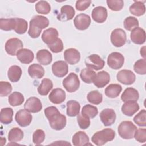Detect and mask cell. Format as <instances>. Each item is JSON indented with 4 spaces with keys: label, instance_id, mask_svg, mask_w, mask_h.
<instances>
[{
    "label": "cell",
    "instance_id": "6da1fadb",
    "mask_svg": "<svg viewBox=\"0 0 146 146\" xmlns=\"http://www.w3.org/2000/svg\"><path fill=\"white\" fill-rule=\"evenodd\" d=\"M44 114L49 121L50 127L56 131L63 129L66 125L67 120L64 115L61 114L58 108L54 106L45 108Z\"/></svg>",
    "mask_w": 146,
    "mask_h": 146
},
{
    "label": "cell",
    "instance_id": "7a4b0ae2",
    "mask_svg": "<svg viewBox=\"0 0 146 146\" xmlns=\"http://www.w3.org/2000/svg\"><path fill=\"white\" fill-rule=\"evenodd\" d=\"M49 20L42 15H35L30 21V26L28 30L29 36L32 38H38L42 29L48 27Z\"/></svg>",
    "mask_w": 146,
    "mask_h": 146
},
{
    "label": "cell",
    "instance_id": "3957f363",
    "mask_svg": "<svg viewBox=\"0 0 146 146\" xmlns=\"http://www.w3.org/2000/svg\"><path fill=\"white\" fill-rule=\"evenodd\" d=\"M115 132L111 128H105L95 132L91 137V141L98 146L105 144L113 140L115 137Z\"/></svg>",
    "mask_w": 146,
    "mask_h": 146
},
{
    "label": "cell",
    "instance_id": "277c9868",
    "mask_svg": "<svg viewBox=\"0 0 146 146\" xmlns=\"http://www.w3.org/2000/svg\"><path fill=\"white\" fill-rule=\"evenodd\" d=\"M137 129L136 126L131 121H123L118 127V133L124 139H131L134 137Z\"/></svg>",
    "mask_w": 146,
    "mask_h": 146
},
{
    "label": "cell",
    "instance_id": "5b68a950",
    "mask_svg": "<svg viewBox=\"0 0 146 146\" xmlns=\"http://www.w3.org/2000/svg\"><path fill=\"white\" fill-rule=\"evenodd\" d=\"M62 84L66 91L71 93L78 90L80 86V81L76 74L71 72L63 79Z\"/></svg>",
    "mask_w": 146,
    "mask_h": 146
},
{
    "label": "cell",
    "instance_id": "8992f818",
    "mask_svg": "<svg viewBox=\"0 0 146 146\" xmlns=\"http://www.w3.org/2000/svg\"><path fill=\"white\" fill-rule=\"evenodd\" d=\"M110 39L114 46L116 47H122L125 44L127 40L126 33L121 29H116L112 31Z\"/></svg>",
    "mask_w": 146,
    "mask_h": 146
},
{
    "label": "cell",
    "instance_id": "52a82bcc",
    "mask_svg": "<svg viewBox=\"0 0 146 146\" xmlns=\"http://www.w3.org/2000/svg\"><path fill=\"white\" fill-rule=\"evenodd\" d=\"M124 63V58L120 52H113L108 56L107 64L112 69L118 70L121 68Z\"/></svg>",
    "mask_w": 146,
    "mask_h": 146
},
{
    "label": "cell",
    "instance_id": "ba28073f",
    "mask_svg": "<svg viewBox=\"0 0 146 146\" xmlns=\"http://www.w3.org/2000/svg\"><path fill=\"white\" fill-rule=\"evenodd\" d=\"M23 47V44L21 40L16 38L7 40L5 46L6 52L11 56L16 55L17 52L22 48Z\"/></svg>",
    "mask_w": 146,
    "mask_h": 146
},
{
    "label": "cell",
    "instance_id": "9c48e42d",
    "mask_svg": "<svg viewBox=\"0 0 146 146\" xmlns=\"http://www.w3.org/2000/svg\"><path fill=\"white\" fill-rule=\"evenodd\" d=\"M104 61L97 54H92L85 60V64L87 68L94 69L96 71L102 69L104 66Z\"/></svg>",
    "mask_w": 146,
    "mask_h": 146
},
{
    "label": "cell",
    "instance_id": "30bf717a",
    "mask_svg": "<svg viewBox=\"0 0 146 146\" xmlns=\"http://www.w3.org/2000/svg\"><path fill=\"white\" fill-rule=\"evenodd\" d=\"M117 80L125 85H131L136 80V75L131 70H122L119 71L116 75Z\"/></svg>",
    "mask_w": 146,
    "mask_h": 146
},
{
    "label": "cell",
    "instance_id": "8fae6325",
    "mask_svg": "<svg viewBox=\"0 0 146 146\" xmlns=\"http://www.w3.org/2000/svg\"><path fill=\"white\" fill-rule=\"evenodd\" d=\"M101 121L106 127L112 125L116 120V113L111 108H106L101 111L99 115Z\"/></svg>",
    "mask_w": 146,
    "mask_h": 146
},
{
    "label": "cell",
    "instance_id": "7c38bea8",
    "mask_svg": "<svg viewBox=\"0 0 146 146\" xmlns=\"http://www.w3.org/2000/svg\"><path fill=\"white\" fill-rule=\"evenodd\" d=\"M32 115L29 111L25 110H20L15 116V119L17 123L22 127H25L29 125L32 121Z\"/></svg>",
    "mask_w": 146,
    "mask_h": 146
},
{
    "label": "cell",
    "instance_id": "4fadbf2b",
    "mask_svg": "<svg viewBox=\"0 0 146 146\" xmlns=\"http://www.w3.org/2000/svg\"><path fill=\"white\" fill-rule=\"evenodd\" d=\"M25 109L31 113L39 112L42 109V105L40 99L36 97L32 96L26 101L24 104Z\"/></svg>",
    "mask_w": 146,
    "mask_h": 146
},
{
    "label": "cell",
    "instance_id": "5bb4252c",
    "mask_svg": "<svg viewBox=\"0 0 146 146\" xmlns=\"http://www.w3.org/2000/svg\"><path fill=\"white\" fill-rule=\"evenodd\" d=\"M74 23L76 29L79 30H86L90 25V17L86 14L81 13L75 17L74 19Z\"/></svg>",
    "mask_w": 146,
    "mask_h": 146
},
{
    "label": "cell",
    "instance_id": "9a60e30c",
    "mask_svg": "<svg viewBox=\"0 0 146 146\" xmlns=\"http://www.w3.org/2000/svg\"><path fill=\"white\" fill-rule=\"evenodd\" d=\"M52 71L55 76L59 78L63 77L68 73V64L66 62L63 60L56 61L52 65Z\"/></svg>",
    "mask_w": 146,
    "mask_h": 146
},
{
    "label": "cell",
    "instance_id": "2e32d148",
    "mask_svg": "<svg viewBox=\"0 0 146 146\" xmlns=\"http://www.w3.org/2000/svg\"><path fill=\"white\" fill-rule=\"evenodd\" d=\"M59 33L55 28H48L43 32L42 39L47 45L53 44L58 39Z\"/></svg>",
    "mask_w": 146,
    "mask_h": 146
},
{
    "label": "cell",
    "instance_id": "e0dca14e",
    "mask_svg": "<svg viewBox=\"0 0 146 146\" xmlns=\"http://www.w3.org/2000/svg\"><path fill=\"white\" fill-rule=\"evenodd\" d=\"M64 58L70 64H75L80 59V52L75 48H70L67 49L64 52Z\"/></svg>",
    "mask_w": 146,
    "mask_h": 146
},
{
    "label": "cell",
    "instance_id": "ac0fdd59",
    "mask_svg": "<svg viewBox=\"0 0 146 146\" xmlns=\"http://www.w3.org/2000/svg\"><path fill=\"white\" fill-rule=\"evenodd\" d=\"M130 37L133 43L137 44H143L145 41V30L141 27H137L131 31Z\"/></svg>",
    "mask_w": 146,
    "mask_h": 146
},
{
    "label": "cell",
    "instance_id": "d6986e66",
    "mask_svg": "<svg viewBox=\"0 0 146 146\" xmlns=\"http://www.w3.org/2000/svg\"><path fill=\"white\" fill-rule=\"evenodd\" d=\"M91 16L96 22L103 23L107 18V10L103 6H97L92 10Z\"/></svg>",
    "mask_w": 146,
    "mask_h": 146
},
{
    "label": "cell",
    "instance_id": "ffe728a7",
    "mask_svg": "<svg viewBox=\"0 0 146 146\" xmlns=\"http://www.w3.org/2000/svg\"><path fill=\"white\" fill-rule=\"evenodd\" d=\"M110 74L105 71H101L96 74L93 83L98 88H102L106 86L110 82Z\"/></svg>",
    "mask_w": 146,
    "mask_h": 146
},
{
    "label": "cell",
    "instance_id": "44dd1931",
    "mask_svg": "<svg viewBox=\"0 0 146 146\" xmlns=\"http://www.w3.org/2000/svg\"><path fill=\"white\" fill-rule=\"evenodd\" d=\"M75 11L73 7L70 5H64L60 9V13L58 15L57 18L60 21H67L73 18Z\"/></svg>",
    "mask_w": 146,
    "mask_h": 146
},
{
    "label": "cell",
    "instance_id": "7402d4cb",
    "mask_svg": "<svg viewBox=\"0 0 146 146\" xmlns=\"http://www.w3.org/2000/svg\"><path fill=\"white\" fill-rule=\"evenodd\" d=\"M48 99L54 104H60L66 99V92L60 88H55L50 92Z\"/></svg>",
    "mask_w": 146,
    "mask_h": 146
},
{
    "label": "cell",
    "instance_id": "603a6c76",
    "mask_svg": "<svg viewBox=\"0 0 146 146\" xmlns=\"http://www.w3.org/2000/svg\"><path fill=\"white\" fill-rule=\"evenodd\" d=\"M16 55L18 60L23 64L30 63L34 58V53L27 48H21L17 52Z\"/></svg>",
    "mask_w": 146,
    "mask_h": 146
},
{
    "label": "cell",
    "instance_id": "cb8c5ba5",
    "mask_svg": "<svg viewBox=\"0 0 146 146\" xmlns=\"http://www.w3.org/2000/svg\"><path fill=\"white\" fill-rule=\"evenodd\" d=\"M139 104L134 101H127L123 104L121 112L128 116H132L139 110Z\"/></svg>",
    "mask_w": 146,
    "mask_h": 146
},
{
    "label": "cell",
    "instance_id": "d4e9b609",
    "mask_svg": "<svg viewBox=\"0 0 146 146\" xmlns=\"http://www.w3.org/2000/svg\"><path fill=\"white\" fill-rule=\"evenodd\" d=\"M72 142L75 146L86 145L88 144L89 137L84 132L78 131L72 136Z\"/></svg>",
    "mask_w": 146,
    "mask_h": 146
},
{
    "label": "cell",
    "instance_id": "484cf974",
    "mask_svg": "<svg viewBox=\"0 0 146 146\" xmlns=\"http://www.w3.org/2000/svg\"><path fill=\"white\" fill-rule=\"evenodd\" d=\"M36 59L42 65H48L52 60V56L50 51L46 49L39 50L36 53Z\"/></svg>",
    "mask_w": 146,
    "mask_h": 146
},
{
    "label": "cell",
    "instance_id": "4316f807",
    "mask_svg": "<svg viewBox=\"0 0 146 146\" xmlns=\"http://www.w3.org/2000/svg\"><path fill=\"white\" fill-rule=\"evenodd\" d=\"M139 98V94L137 90L132 87L127 88L121 96V99L123 102L134 101L136 102Z\"/></svg>",
    "mask_w": 146,
    "mask_h": 146
},
{
    "label": "cell",
    "instance_id": "83f0119b",
    "mask_svg": "<svg viewBox=\"0 0 146 146\" xmlns=\"http://www.w3.org/2000/svg\"><path fill=\"white\" fill-rule=\"evenodd\" d=\"M28 73L32 78L40 79L44 75V70L41 65L34 63L29 67Z\"/></svg>",
    "mask_w": 146,
    "mask_h": 146
},
{
    "label": "cell",
    "instance_id": "f1b7e54d",
    "mask_svg": "<svg viewBox=\"0 0 146 146\" xmlns=\"http://www.w3.org/2000/svg\"><path fill=\"white\" fill-rule=\"evenodd\" d=\"M122 87L119 84H111L108 86L104 90L105 95L111 98L117 97L121 93Z\"/></svg>",
    "mask_w": 146,
    "mask_h": 146
},
{
    "label": "cell",
    "instance_id": "f546056e",
    "mask_svg": "<svg viewBox=\"0 0 146 146\" xmlns=\"http://www.w3.org/2000/svg\"><path fill=\"white\" fill-rule=\"evenodd\" d=\"M22 73V71L19 66L13 65L9 68L7 71V76L11 82H17L19 80Z\"/></svg>",
    "mask_w": 146,
    "mask_h": 146
},
{
    "label": "cell",
    "instance_id": "4dcf8cb0",
    "mask_svg": "<svg viewBox=\"0 0 146 146\" xmlns=\"http://www.w3.org/2000/svg\"><path fill=\"white\" fill-rule=\"evenodd\" d=\"M80 110L79 102L76 100H71L67 102V115L70 117L78 116Z\"/></svg>",
    "mask_w": 146,
    "mask_h": 146
},
{
    "label": "cell",
    "instance_id": "1f68e13d",
    "mask_svg": "<svg viewBox=\"0 0 146 146\" xmlns=\"http://www.w3.org/2000/svg\"><path fill=\"white\" fill-rule=\"evenodd\" d=\"M129 11L135 16H141L144 14L145 12V6L143 2L135 1L129 7Z\"/></svg>",
    "mask_w": 146,
    "mask_h": 146
},
{
    "label": "cell",
    "instance_id": "d6a6232c",
    "mask_svg": "<svg viewBox=\"0 0 146 146\" xmlns=\"http://www.w3.org/2000/svg\"><path fill=\"white\" fill-rule=\"evenodd\" d=\"M13 110L11 108L6 107L1 110L0 121L4 124H9L13 121Z\"/></svg>",
    "mask_w": 146,
    "mask_h": 146
},
{
    "label": "cell",
    "instance_id": "836d02e7",
    "mask_svg": "<svg viewBox=\"0 0 146 146\" xmlns=\"http://www.w3.org/2000/svg\"><path fill=\"white\" fill-rule=\"evenodd\" d=\"M53 87L52 81L48 78H44L38 87V92L40 95H47Z\"/></svg>",
    "mask_w": 146,
    "mask_h": 146
},
{
    "label": "cell",
    "instance_id": "e575fe53",
    "mask_svg": "<svg viewBox=\"0 0 146 146\" xmlns=\"http://www.w3.org/2000/svg\"><path fill=\"white\" fill-rule=\"evenodd\" d=\"M96 76L95 72L91 68H86L83 69L80 74V76L82 80L86 83H93L94 78Z\"/></svg>",
    "mask_w": 146,
    "mask_h": 146
},
{
    "label": "cell",
    "instance_id": "d590c367",
    "mask_svg": "<svg viewBox=\"0 0 146 146\" xmlns=\"http://www.w3.org/2000/svg\"><path fill=\"white\" fill-rule=\"evenodd\" d=\"M24 133L23 131L18 127H15L10 129L8 134V140L10 142L15 143L20 141L23 138Z\"/></svg>",
    "mask_w": 146,
    "mask_h": 146
},
{
    "label": "cell",
    "instance_id": "8d00e7d4",
    "mask_svg": "<svg viewBox=\"0 0 146 146\" xmlns=\"http://www.w3.org/2000/svg\"><path fill=\"white\" fill-rule=\"evenodd\" d=\"M8 101L11 106H18L24 102V96L21 92H14L9 96Z\"/></svg>",
    "mask_w": 146,
    "mask_h": 146
},
{
    "label": "cell",
    "instance_id": "74e56055",
    "mask_svg": "<svg viewBox=\"0 0 146 146\" xmlns=\"http://www.w3.org/2000/svg\"><path fill=\"white\" fill-rule=\"evenodd\" d=\"M15 24V18L0 19V29L2 30L10 31L12 30H14Z\"/></svg>",
    "mask_w": 146,
    "mask_h": 146
},
{
    "label": "cell",
    "instance_id": "f35d334b",
    "mask_svg": "<svg viewBox=\"0 0 146 146\" xmlns=\"http://www.w3.org/2000/svg\"><path fill=\"white\" fill-rule=\"evenodd\" d=\"M81 113L90 119H93L98 113V110L95 106L86 104L83 107Z\"/></svg>",
    "mask_w": 146,
    "mask_h": 146
},
{
    "label": "cell",
    "instance_id": "ab89813d",
    "mask_svg": "<svg viewBox=\"0 0 146 146\" xmlns=\"http://www.w3.org/2000/svg\"><path fill=\"white\" fill-rule=\"evenodd\" d=\"M15 21L16 24L14 30L19 34L25 33L27 30V22L25 19L21 18H15Z\"/></svg>",
    "mask_w": 146,
    "mask_h": 146
},
{
    "label": "cell",
    "instance_id": "60d3db41",
    "mask_svg": "<svg viewBox=\"0 0 146 146\" xmlns=\"http://www.w3.org/2000/svg\"><path fill=\"white\" fill-rule=\"evenodd\" d=\"M35 10L39 14H47L51 11V6L46 1H40L35 4Z\"/></svg>",
    "mask_w": 146,
    "mask_h": 146
},
{
    "label": "cell",
    "instance_id": "b9f144b4",
    "mask_svg": "<svg viewBox=\"0 0 146 146\" xmlns=\"http://www.w3.org/2000/svg\"><path fill=\"white\" fill-rule=\"evenodd\" d=\"M87 98L90 103L95 105L99 104L103 100L102 94L96 90L90 91L87 94Z\"/></svg>",
    "mask_w": 146,
    "mask_h": 146
},
{
    "label": "cell",
    "instance_id": "7bdbcfd3",
    "mask_svg": "<svg viewBox=\"0 0 146 146\" xmlns=\"http://www.w3.org/2000/svg\"><path fill=\"white\" fill-rule=\"evenodd\" d=\"M138 26L139 21L134 17H128L124 21V27L128 31H132Z\"/></svg>",
    "mask_w": 146,
    "mask_h": 146
},
{
    "label": "cell",
    "instance_id": "ee69618b",
    "mask_svg": "<svg viewBox=\"0 0 146 146\" xmlns=\"http://www.w3.org/2000/svg\"><path fill=\"white\" fill-rule=\"evenodd\" d=\"M133 69L137 74L140 75H145L146 74L145 59H141L137 60L133 65Z\"/></svg>",
    "mask_w": 146,
    "mask_h": 146
},
{
    "label": "cell",
    "instance_id": "f6af8a7d",
    "mask_svg": "<svg viewBox=\"0 0 146 146\" xmlns=\"http://www.w3.org/2000/svg\"><path fill=\"white\" fill-rule=\"evenodd\" d=\"M134 122L140 127L146 126V111L145 110H141L133 118Z\"/></svg>",
    "mask_w": 146,
    "mask_h": 146
},
{
    "label": "cell",
    "instance_id": "bcb514c9",
    "mask_svg": "<svg viewBox=\"0 0 146 146\" xmlns=\"http://www.w3.org/2000/svg\"><path fill=\"white\" fill-rule=\"evenodd\" d=\"M108 7L112 11H120L124 6V1L122 0H107Z\"/></svg>",
    "mask_w": 146,
    "mask_h": 146
},
{
    "label": "cell",
    "instance_id": "7dc6e473",
    "mask_svg": "<svg viewBox=\"0 0 146 146\" xmlns=\"http://www.w3.org/2000/svg\"><path fill=\"white\" fill-rule=\"evenodd\" d=\"M45 139V133L42 129L36 130L33 135V141L35 145H39Z\"/></svg>",
    "mask_w": 146,
    "mask_h": 146
},
{
    "label": "cell",
    "instance_id": "c3c4849f",
    "mask_svg": "<svg viewBox=\"0 0 146 146\" xmlns=\"http://www.w3.org/2000/svg\"><path fill=\"white\" fill-rule=\"evenodd\" d=\"M12 91V86L9 82L1 81L0 82V96L1 97L6 96Z\"/></svg>",
    "mask_w": 146,
    "mask_h": 146
},
{
    "label": "cell",
    "instance_id": "681fc988",
    "mask_svg": "<svg viewBox=\"0 0 146 146\" xmlns=\"http://www.w3.org/2000/svg\"><path fill=\"white\" fill-rule=\"evenodd\" d=\"M77 121L79 127L82 129H87L90 125V118L83 115L82 113L78 115Z\"/></svg>",
    "mask_w": 146,
    "mask_h": 146
},
{
    "label": "cell",
    "instance_id": "f907efd6",
    "mask_svg": "<svg viewBox=\"0 0 146 146\" xmlns=\"http://www.w3.org/2000/svg\"><path fill=\"white\" fill-rule=\"evenodd\" d=\"M47 46L50 50L54 53H58L62 52L63 49V42L60 38H58L53 44Z\"/></svg>",
    "mask_w": 146,
    "mask_h": 146
},
{
    "label": "cell",
    "instance_id": "816d5d0a",
    "mask_svg": "<svg viewBox=\"0 0 146 146\" xmlns=\"http://www.w3.org/2000/svg\"><path fill=\"white\" fill-rule=\"evenodd\" d=\"M134 137L136 140L139 143H145L146 141V129H137L135 133Z\"/></svg>",
    "mask_w": 146,
    "mask_h": 146
},
{
    "label": "cell",
    "instance_id": "f5cc1de1",
    "mask_svg": "<svg viewBox=\"0 0 146 146\" xmlns=\"http://www.w3.org/2000/svg\"><path fill=\"white\" fill-rule=\"evenodd\" d=\"M91 3V1L79 0L76 2L75 7L79 11H83L87 9Z\"/></svg>",
    "mask_w": 146,
    "mask_h": 146
},
{
    "label": "cell",
    "instance_id": "db71d44e",
    "mask_svg": "<svg viewBox=\"0 0 146 146\" xmlns=\"http://www.w3.org/2000/svg\"><path fill=\"white\" fill-rule=\"evenodd\" d=\"M140 54L141 56L144 58V59H145V46H143L140 49Z\"/></svg>",
    "mask_w": 146,
    "mask_h": 146
}]
</instances>
